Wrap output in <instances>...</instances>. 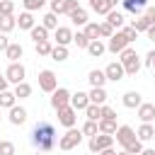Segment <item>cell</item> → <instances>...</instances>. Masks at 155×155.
Returning <instances> with one entry per match:
<instances>
[{"mask_svg": "<svg viewBox=\"0 0 155 155\" xmlns=\"http://www.w3.org/2000/svg\"><path fill=\"white\" fill-rule=\"evenodd\" d=\"M131 27H133V29L140 34V31H148V29H150V22L145 19V15H140V17H136V19L131 22Z\"/></svg>", "mask_w": 155, "mask_h": 155, "instance_id": "cell-35", "label": "cell"}, {"mask_svg": "<svg viewBox=\"0 0 155 155\" xmlns=\"http://www.w3.org/2000/svg\"><path fill=\"white\" fill-rule=\"evenodd\" d=\"M70 107H73L75 111H85V109L90 107V94H87V92H75V94L70 97Z\"/></svg>", "mask_w": 155, "mask_h": 155, "instance_id": "cell-12", "label": "cell"}, {"mask_svg": "<svg viewBox=\"0 0 155 155\" xmlns=\"http://www.w3.org/2000/svg\"><path fill=\"white\" fill-rule=\"evenodd\" d=\"M140 155H155V150H150V148H143V153Z\"/></svg>", "mask_w": 155, "mask_h": 155, "instance_id": "cell-55", "label": "cell"}, {"mask_svg": "<svg viewBox=\"0 0 155 155\" xmlns=\"http://www.w3.org/2000/svg\"><path fill=\"white\" fill-rule=\"evenodd\" d=\"M44 2H46V0H22V5H24V10H27V12L41 10V7H44Z\"/></svg>", "mask_w": 155, "mask_h": 155, "instance_id": "cell-42", "label": "cell"}, {"mask_svg": "<svg viewBox=\"0 0 155 155\" xmlns=\"http://www.w3.org/2000/svg\"><path fill=\"white\" fill-rule=\"evenodd\" d=\"M15 104H17V97H15V92H10V90L0 92V109H12Z\"/></svg>", "mask_w": 155, "mask_h": 155, "instance_id": "cell-25", "label": "cell"}, {"mask_svg": "<svg viewBox=\"0 0 155 155\" xmlns=\"http://www.w3.org/2000/svg\"><path fill=\"white\" fill-rule=\"evenodd\" d=\"M7 119H10V124H12V126H22V124L27 121V109L15 104V107L10 109V114H7Z\"/></svg>", "mask_w": 155, "mask_h": 155, "instance_id": "cell-14", "label": "cell"}, {"mask_svg": "<svg viewBox=\"0 0 155 155\" xmlns=\"http://www.w3.org/2000/svg\"><path fill=\"white\" fill-rule=\"evenodd\" d=\"M104 51H107V44H102L99 39H97V41H90V46H87V53H90L92 58H99Z\"/></svg>", "mask_w": 155, "mask_h": 155, "instance_id": "cell-28", "label": "cell"}, {"mask_svg": "<svg viewBox=\"0 0 155 155\" xmlns=\"http://www.w3.org/2000/svg\"><path fill=\"white\" fill-rule=\"evenodd\" d=\"M68 17H70V22H73V24H78V27H85V24L90 22V19H87V12H85L82 7H78L75 12H70Z\"/></svg>", "mask_w": 155, "mask_h": 155, "instance_id": "cell-26", "label": "cell"}, {"mask_svg": "<svg viewBox=\"0 0 155 155\" xmlns=\"http://www.w3.org/2000/svg\"><path fill=\"white\" fill-rule=\"evenodd\" d=\"M114 138H116V143H119V145L126 150V148H128V145H131V143H133L138 136H136V131H133L131 126H126V124H124V126H119V128H116Z\"/></svg>", "mask_w": 155, "mask_h": 155, "instance_id": "cell-7", "label": "cell"}, {"mask_svg": "<svg viewBox=\"0 0 155 155\" xmlns=\"http://www.w3.org/2000/svg\"><path fill=\"white\" fill-rule=\"evenodd\" d=\"M80 131H82V136H90V138H92V136L99 133V121H90V119H87V121L82 124Z\"/></svg>", "mask_w": 155, "mask_h": 155, "instance_id": "cell-32", "label": "cell"}, {"mask_svg": "<svg viewBox=\"0 0 155 155\" xmlns=\"http://www.w3.org/2000/svg\"><path fill=\"white\" fill-rule=\"evenodd\" d=\"M136 136H138L140 143H145V140L155 138V126H153V124H140V128L136 131Z\"/></svg>", "mask_w": 155, "mask_h": 155, "instance_id": "cell-21", "label": "cell"}, {"mask_svg": "<svg viewBox=\"0 0 155 155\" xmlns=\"http://www.w3.org/2000/svg\"><path fill=\"white\" fill-rule=\"evenodd\" d=\"M85 36H87L90 41H97V39H99V24H97V22H87V24H85Z\"/></svg>", "mask_w": 155, "mask_h": 155, "instance_id": "cell-34", "label": "cell"}, {"mask_svg": "<svg viewBox=\"0 0 155 155\" xmlns=\"http://www.w3.org/2000/svg\"><path fill=\"white\" fill-rule=\"evenodd\" d=\"M138 116H140V121H143V124H150V121L155 119V104L143 102V104L138 107Z\"/></svg>", "mask_w": 155, "mask_h": 155, "instance_id": "cell-17", "label": "cell"}, {"mask_svg": "<svg viewBox=\"0 0 155 155\" xmlns=\"http://www.w3.org/2000/svg\"><path fill=\"white\" fill-rule=\"evenodd\" d=\"M22 53H24L22 44H10V46H7V51H5V56H7V61H10V63H19Z\"/></svg>", "mask_w": 155, "mask_h": 155, "instance_id": "cell-20", "label": "cell"}, {"mask_svg": "<svg viewBox=\"0 0 155 155\" xmlns=\"http://www.w3.org/2000/svg\"><path fill=\"white\" fill-rule=\"evenodd\" d=\"M153 78H155V70H153Z\"/></svg>", "mask_w": 155, "mask_h": 155, "instance_id": "cell-60", "label": "cell"}, {"mask_svg": "<svg viewBox=\"0 0 155 155\" xmlns=\"http://www.w3.org/2000/svg\"><path fill=\"white\" fill-rule=\"evenodd\" d=\"M87 80H90V85H92V87H104L107 75H104V70H90Z\"/></svg>", "mask_w": 155, "mask_h": 155, "instance_id": "cell-23", "label": "cell"}, {"mask_svg": "<svg viewBox=\"0 0 155 155\" xmlns=\"http://www.w3.org/2000/svg\"><path fill=\"white\" fill-rule=\"evenodd\" d=\"M51 58L53 61H68V46H53V51H51Z\"/></svg>", "mask_w": 155, "mask_h": 155, "instance_id": "cell-38", "label": "cell"}, {"mask_svg": "<svg viewBox=\"0 0 155 155\" xmlns=\"http://www.w3.org/2000/svg\"><path fill=\"white\" fill-rule=\"evenodd\" d=\"M102 119H111V121H116V111H114L109 104H102Z\"/></svg>", "mask_w": 155, "mask_h": 155, "instance_id": "cell-46", "label": "cell"}, {"mask_svg": "<svg viewBox=\"0 0 155 155\" xmlns=\"http://www.w3.org/2000/svg\"><path fill=\"white\" fill-rule=\"evenodd\" d=\"M116 155H131V153H126V150H121V153H116Z\"/></svg>", "mask_w": 155, "mask_h": 155, "instance_id": "cell-57", "label": "cell"}, {"mask_svg": "<svg viewBox=\"0 0 155 155\" xmlns=\"http://www.w3.org/2000/svg\"><path fill=\"white\" fill-rule=\"evenodd\" d=\"M24 75H27V70H24L22 63H10L7 70H5V78H7V82H12V85L24 82Z\"/></svg>", "mask_w": 155, "mask_h": 155, "instance_id": "cell-8", "label": "cell"}, {"mask_svg": "<svg viewBox=\"0 0 155 155\" xmlns=\"http://www.w3.org/2000/svg\"><path fill=\"white\" fill-rule=\"evenodd\" d=\"M0 121H2V111H0Z\"/></svg>", "mask_w": 155, "mask_h": 155, "instance_id": "cell-59", "label": "cell"}, {"mask_svg": "<svg viewBox=\"0 0 155 155\" xmlns=\"http://www.w3.org/2000/svg\"><path fill=\"white\" fill-rule=\"evenodd\" d=\"M12 41L7 39V34H0V51H7V46H10Z\"/></svg>", "mask_w": 155, "mask_h": 155, "instance_id": "cell-51", "label": "cell"}, {"mask_svg": "<svg viewBox=\"0 0 155 155\" xmlns=\"http://www.w3.org/2000/svg\"><path fill=\"white\" fill-rule=\"evenodd\" d=\"M17 27H19V29H29V31H31V29L36 27V19H34V15L24 10V12L17 17Z\"/></svg>", "mask_w": 155, "mask_h": 155, "instance_id": "cell-18", "label": "cell"}, {"mask_svg": "<svg viewBox=\"0 0 155 155\" xmlns=\"http://www.w3.org/2000/svg\"><path fill=\"white\" fill-rule=\"evenodd\" d=\"M70 92L65 90V87H58L53 94H51V107L58 111V109H65V107H70Z\"/></svg>", "mask_w": 155, "mask_h": 155, "instance_id": "cell-9", "label": "cell"}, {"mask_svg": "<svg viewBox=\"0 0 155 155\" xmlns=\"http://www.w3.org/2000/svg\"><path fill=\"white\" fill-rule=\"evenodd\" d=\"M116 121H111V119H99V133H107V136H114L116 133Z\"/></svg>", "mask_w": 155, "mask_h": 155, "instance_id": "cell-30", "label": "cell"}, {"mask_svg": "<svg viewBox=\"0 0 155 155\" xmlns=\"http://www.w3.org/2000/svg\"><path fill=\"white\" fill-rule=\"evenodd\" d=\"M121 31H124V34H126V39H128V41H131V44H133V41H136V39H138V31H136V29H133V27H124V29H121Z\"/></svg>", "mask_w": 155, "mask_h": 155, "instance_id": "cell-47", "label": "cell"}, {"mask_svg": "<svg viewBox=\"0 0 155 155\" xmlns=\"http://www.w3.org/2000/svg\"><path fill=\"white\" fill-rule=\"evenodd\" d=\"M121 58H119V63L124 65V70H126V75H138V70H140V58H138V53H136V48H126V51H121L119 53Z\"/></svg>", "mask_w": 155, "mask_h": 155, "instance_id": "cell-2", "label": "cell"}, {"mask_svg": "<svg viewBox=\"0 0 155 155\" xmlns=\"http://www.w3.org/2000/svg\"><path fill=\"white\" fill-rule=\"evenodd\" d=\"M73 44H75L78 48H87V46H90V39L85 36V31H78V34H73Z\"/></svg>", "mask_w": 155, "mask_h": 155, "instance_id": "cell-40", "label": "cell"}, {"mask_svg": "<svg viewBox=\"0 0 155 155\" xmlns=\"http://www.w3.org/2000/svg\"><path fill=\"white\" fill-rule=\"evenodd\" d=\"M36 46V53L39 56H51V51H53V44L51 41H41V44H34Z\"/></svg>", "mask_w": 155, "mask_h": 155, "instance_id": "cell-41", "label": "cell"}, {"mask_svg": "<svg viewBox=\"0 0 155 155\" xmlns=\"http://www.w3.org/2000/svg\"><path fill=\"white\" fill-rule=\"evenodd\" d=\"M80 5H78V0H65V15H70V12H75Z\"/></svg>", "mask_w": 155, "mask_h": 155, "instance_id": "cell-49", "label": "cell"}, {"mask_svg": "<svg viewBox=\"0 0 155 155\" xmlns=\"http://www.w3.org/2000/svg\"><path fill=\"white\" fill-rule=\"evenodd\" d=\"M145 65H148L150 70H155V48L148 51V56H145Z\"/></svg>", "mask_w": 155, "mask_h": 155, "instance_id": "cell-48", "label": "cell"}, {"mask_svg": "<svg viewBox=\"0 0 155 155\" xmlns=\"http://www.w3.org/2000/svg\"><path fill=\"white\" fill-rule=\"evenodd\" d=\"M58 133H56V128H53V124L51 121H39L34 128H31V145L36 148V150H41V153H48V150H53L56 145H58Z\"/></svg>", "mask_w": 155, "mask_h": 155, "instance_id": "cell-1", "label": "cell"}, {"mask_svg": "<svg viewBox=\"0 0 155 155\" xmlns=\"http://www.w3.org/2000/svg\"><path fill=\"white\" fill-rule=\"evenodd\" d=\"M121 102H124V107H126V109H138V107L143 104V99H140V92H136V90L126 92Z\"/></svg>", "mask_w": 155, "mask_h": 155, "instance_id": "cell-16", "label": "cell"}, {"mask_svg": "<svg viewBox=\"0 0 155 155\" xmlns=\"http://www.w3.org/2000/svg\"><path fill=\"white\" fill-rule=\"evenodd\" d=\"M48 2H51V0H48Z\"/></svg>", "mask_w": 155, "mask_h": 155, "instance_id": "cell-62", "label": "cell"}, {"mask_svg": "<svg viewBox=\"0 0 155 155\" xmlns=\"http://www.w3.org/2000/svg\"><path fill=\"white\" fill-rule=\"evenodd\" d=\"M7 85H10V82H7L5 73H0V92H5V90H7Z\"/></svg>", "mask_w": 155, "mask_h": 155, "instance_id": "cell-52", "label": "cell"}, {"mask_svg": "<svg viewBox=\"0 0 155 155\" xmlns=\"http://www.w3.org/2000/svg\"><path fill=\"white\" fill-rule=\"evenodd\" d=\"M39 90L41 92H48V94H53L58 90V78H56L53 70H41L39 73Z\"/></svg>", "mask_w": 155, "mask_h": 155, "instance_id": "cell-4", "label": "cell"}, {"mask_svg": "<svg viewBox=\"0 0 155 155\" xmlns=\"http://www.w3.org/2000/svg\"><path fill=\"white\" fill-rule=\"evenodd\" d=\"M97 155H102V153H97Z\"/></svg>", "mask_w": 155, "mask_h": 155, "instance_id": "cell-61", "label": "cell"}, {"mask_svg": "<svg viewBox=\"0 0 155 155\" xmlns=\"http://www.w3.org/2000/svg\"><path fill=\"white\" fill-rule=\"evenodd\" d=\"M102 155H116V150L114 148H107V150H102Z\"/></svg>", "mask_w": 155, "mask_h": 155, "instance_id": "cell-54", "label": "cell"}, {"mask_svg": "<svg viewBox=\"0 0 155 155\" xmlns=\"http://www.w3.org/2000/svg\"><path fill=\"white\" fill-rule=\"evenodd\" d=\"M145 36H148V39H150V41H155V24H153V27H150V29H148V31H145Z\"/></svg>", "mask_w": 155, "mask_h": 155, "instance_id": "cell-53", "label": "cell"}, {"mask_svg": "<svg viewBox=\"0 0 155 155\" xmlns=\"http://www.w3.org/2000/svg\"><path fill=\"white\" fill-rule=\"evenodd\" d=\"M126 153H131V155H140V153H143V143L136 138V140H133V143L126 148Z\"/></svg>", "mask_w": 155, "mask_h": 155, "instance_id": "cell-45", "label": "cell"}, {"mask_svg": "<svg viewBox=\"0 0 155 155\" xmlns=\"http://www.w3.org/2000/svg\"><path fill=\"white\" fill-rule=\"evenodd\" d=\"M58 124L65 126V128H75V124H78V111H75L73 107L58 109Z\"/></svg>", "mask_w": 155, "mask_h": 155, "instance_id": "cell-10", "label": "cell"}, {"mask_svg": "<svg viewBox=\"0 0 155 155\" xmlns=\"http://www.w3.org/2000/svg\"><path fill=\"white\" fill-rule=\"evenodd\" d=\"M17 27V17H0V34H10L12 29Z\"/></svg>", "mask_w": 155, "mask_h": 155, "instance_id": "cell-31", "label": "cell"}, {"mask_svg": "<svg viewBox=\"0 0 155 155\" xmlns=\"http://www.w3.org/2000/svg\"><path fill=\"white\" fill-rule=\"evenodd\" d=\"M124 10L131 12V15H140L145 7H148V0H121Z\"/></svg>", "mask_w": 155, "mask_h": 155, "instance_id": "cell-15", "label": "cell"}, {"mask_svg": "<svg viewBox=\"0 0 155 155\" xmlns=\"http://www.w3.org/2000/svg\"><path fill=\"white\" fill-rule=\"evenodd\" d=\"M90 7H92V10L97 12V15H104V17H107V15H109V12L114 10V7H111V5L107 2V0H90Z\"/></svg>", "mask_w": 155, "mask_h": 155, "instance_id": "cell-24", "label": "cell"}, {"mask_svg": "<svg viewBox=\"0 0 155 155\" xmlns=\"http://www.w3.org/2000/svg\"><path fill=\"white\" fill-rule=\"evenodd\" d=\"M51 12L53 15H65V0H51Z\"/></svg>", "mask_w": 155, "mask_h": 155, "instance_id": "cell-43", "label": "cell"}, {"mask_svg": "<svg viewBox=\"0 0 155 155\" xmlns=\"http://www.w3.org/2000/svg\"><path fill=\"white\" fill-rule=\"evenodd\" d=\"M53 39H56V46H68L73 41V29L70 27H58L56 34H53Z\"/></svg>", "mask_w": 155, "mask_h": 155, "instance_id": "cell-13", "label": "cell"}, {"mask_svg": "<svg viewBox=\"0 0 155 155\" xmlns=\"http://www.w3.org/2000/svg\"><path fill=\"white\" fill-rule=\"evenodd\" d=\"M114 145V136H107V133H97V136H92L90 138V153H102V150H107V148H111Z\"/></svg>", "mask_w": 155, "mask_h": 155, "instance_id": "cell-6", "label": "cell"}, {"mask_svg": "<svg viewBox=\"0 0 155 155\" xmlns=\"http://www.w3.org/2000/svg\"><path fill=\"white\" fill-rule=\"evenodd\" d=\"M107 22H109L116 31H119V29H124V15H121V12H116V10H111V12L107 15Z\"/></svg>", "mask_w": 155, "mask_h": 155, "instance_id": "cell-27", "label": "cell"}, {"mask_svg": "<svg viewBox=\"0 0 155 155\" xmlns=\"http://www.w3.org/2000/svg\"><path fill=\"white\" fill-rule=\"evenodd\" d=\"M15 12V2L12 0H0V17H12Z\"/></svg>", "mask_w": 155, "mask_h": 155, "instance_id": "cell-39", "label": "cell"}, {"mask_svg": "<svg viewBox=\"0 0 155 155\" xmlns=\"http://www.w3.org/2000/svg\"><path fill=\"white\" fill-rule=\"evenodd\" d=\"M29 34H31V41H34V44H41V41H48V29H46L44 24H36V27H34V29H31Z\"/></svg>", "mask_w": 155, "mask_h": 155, "instance_id": "cell-22", "label": "cell"}, {"mask_svg": "<svg viewBox=\"0 0 155 155\" xmlns=\"http://www.w3.org/2000/svg\"><path fill=\"white\" fill-rule=\"evenodd\" d=\"M0 155H15V143L12 140H0Z\"/></svg>", "mask_w": 155, "mask_h": 155, "instance_id": "cell-44", "label": "cell"}, {"mask_svg": "<svg viewBox=\"0 0 155 155\" xmlns=\"http://www.w3.org/2000/svg\"><path fill=\"white\" fill-rule=\"evenodd\" d=\"M104 75H107V80H111V82H119V80L126 78V70H124V65H121L119 61H111V63L104 68Z\"/></svg>", "mask_w": 155, "mask_h": 155, "instance_id": "cell-11", "label": "cell"}, {"mask_svg": "<svg viewBox=\"0 0 155 155\" xmlns=\"http://www.w3.org/2000/svg\"><path fill=\"white\" fill-rule=\"evenodd\" d=\"M34 155H46V153H41V150H36V153H34Z\"/></svg>", "mask_w": 155, "mask_h": 155, "instance_id": "cell-58", "label": "cell"}, {"mask_svg": "<svg viewBox=\"0 0 155 155\" xmlns=\"http://www.w3.org/2000/svg\"><path fill=\"white\" fill-rule=\"evenodd\" d=\"M85 116H87L90 121H99V119H102V107H99V104H90V107L85 109Z\"/></svg>", "mask_w": 155, "mask_h": 155, "instance_id": "cell-36", "label": "cell"}, {"mask_svg": "<svg viewBox=\"0 0 155 155\" xmlns=\"http://www.w3.org/2000/svg\"><path fill=\"white\" fill-rule=\"evenodd\" d=\"M131 46V41L126 39V34L119 29V31H114V36L107 41V51H111V53H121V51H126Z\"/></svg>", "mask_w": 155, "mask_h": 155, "instance_id": "cell-5", "label": "cell"}, {"mask_svg": "<svg viewBox=\"0 0 155 155\" xmlns=\"http://www.w3.org/2000/svg\"><path fill=\"white\" fill-rule=\"evenodd\" d=\"M114 31H116V29H114L107 19H104V22H99V39H111V36H114Z\"/></svg>", "mask_w": 155, "mask_h": 155, "instance_id": "cell-37", "label": "cell"}, {"mask_svg": "<svg viewBox=\"0 0 155 155\" xmlns=\"http://www.w3.org/2000/svg\"><path fill=\"white\" fill-rule=\"evenodd\" d=\"M80 143H82V131H80V128H68V131L61 136L58 148H61V150H73V148H78Z\"/></svg>", "mask_w": 155, "mask_h": 155, "instance_id": "cell-3", "label": "cell"}, {"mask_svg": "<svg viewBox=\"0 0 155 155\" xmlns=\"http://www.w3.org/2000/svg\"><path fill=\"white\" fill-rule=\"evenodd\" d=\"M15 97L17 99H27V97H31V85L24 80V82H19V85H15Z\"/></svg>", "mask_w": 155, "mask_h": 155, "instance_id": "cell-29", "label": "cell"}, {"mask_svg": "<svg viewBox=\"0 0 155 155\" xmlns=\"http://www.w3.org/2000/svg\"><path fill=\"white\" fill-rule=\"evenodd\" d=\"M145 19L150 22V27L155 24V7H145Z\"/></svg>", "mask_w": 155, "mask_h": 155, "instance_id": "cell-50", "label": "cell"}, {"mask_svg": "<svg viewBox=\"0 0 155 155\" xmlns=\"http://www.w3.org/2000/svg\"><path fill=\"white\" fill-rule=\"evenodd\" d=\"M87 94H90V104H99V107H102V104L107 102V97H109L104 87H92Z\"/></svg>", "mask_w": 155, "mask_h": 155, "instance_id": "cell-19", "label": "cell"}, {"mask_svg": "<svg viewBox=\"0 0 155 155\" xmlns=\"http://www.w3.org/2000/svg\"><path fill=\"white\" fill-rule=\"evenodd\" d=\"M107 2H109L111 7H116V2H121V0H107Z\"/></svg>", "mask_w": 155, "mask_h": 155, "instance_id": "cell-56", "label": "cell"}, {"mask_svg": "<svg viewBox=\"0 0 155 155\" xmlns=\"http://www.w3.org/2000/svg\"><path fill=\"white\" fill-rule=\"evenodd\" d=\"M41 24L46 27V29H58V15H53V12H46L44 17H41Z\"/></svg>", "mask_w": 155, "mask_h": 155, "instance_id": "cell-33", "label": "cell"}]
</instances>
